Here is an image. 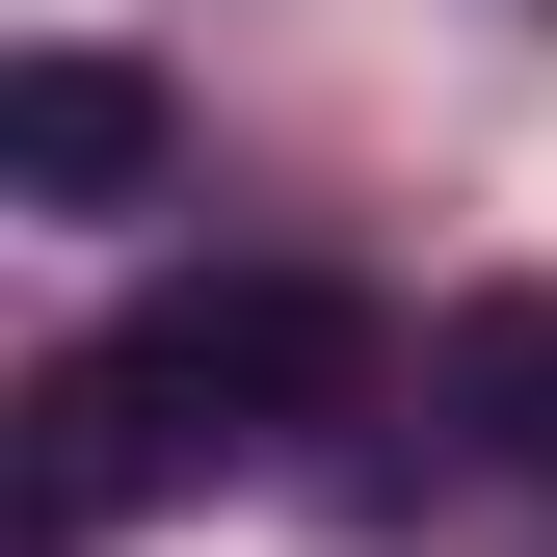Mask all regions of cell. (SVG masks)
Returning a JSON list of instances; mask_svg holds the SVG:
<instances>
[{"mask_svg":"<svg viewBox=\"0 0 557 557\" xmlns=\"http://www.w3.org/2000/svg\"><path fill=\"white\" fill-rule=\"evenodd\" d=\"M319 398H372V293L345 265H186V293H133L27 398V557H107L133 478H213L265 425H319Z\"/></svg>","mask_w":557,"mask_h":557,"instance_id":"1","label":"cell"},{"mask_svg":"<svg viewBox=\"0 0 557 557\" xmlns=\"http://www.w3.org/2000/svg\"><path fill=\"white\" fill-rule=\"evenodd\" d=\"M0 160H27L53 213H133V186H160V81H133V53H27V81H0Z\"/></svg>","mask_w":557,"mask_h":557,"instance_id":"2","label":"cell"},{"mask_svg":"<svg viewBox=\"0 0 557 557\" xmlns=\"http://www.w3.org/2000/svg\"><path fill=\"white\" fill-rule=\"evenodd\" d=\"M425 398H451V425L505 451V478H557V293H478V319L425 345Z\"/></svg>","mask_w":557,"mask_h":557,"instance_id":"3","label":"cell"}]
</instances>
